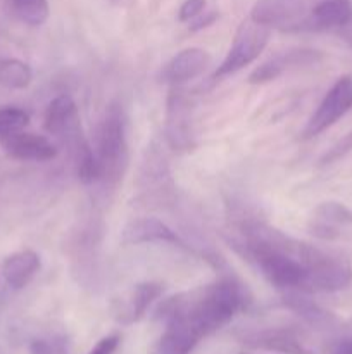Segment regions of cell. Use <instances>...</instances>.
<instances>
[{
    "label": "cell",
    "mask_w": 352,
    "mask_h": 354,
    "mask_svg": "<svg viewBox=\"0 0 352 354\" xmlns=\"http://www.w3.org/2000/svg\"><path fill=\"white\" fill-rule=\"evenodd\" d=\"M317 220L326 221V223L335 225H352V209H349L345 204L340 203H323L314 211Z\"/></svg>",
    "instance_id": "obj_22"
},
{
    "label": "cell",
    "mask_w": 352,
    "mask_h": 354,
    "mask_svg": "<svg viewBox=\"0 0 352 354\" xmlns=\"http://www.w3.org/2000/svg\"><path fill=\"white\" fill-rule=\"evenodd\" d=\"M14 10L23 23L41 26L48 19V0H12Z\"/></svg>",
    "instance_id": "obj_20"
},
{
    "label": "cell",
    "mask_w": 352,
    "mask_h": 354,
    "mask_svg": "<svg viewBox=\"0 0 352 354\" xmlns=\"http://www.w3.org/2000/svg\"><path fill=\"white\" fill-rule=\"evenodd\" d=\"M93 152L100 166V182L116 185L128 169L130 152L126 138V118L117 102L109 104L104 111L95 130Z\"/></svg>",
    "instance_id": "obj_2"
},
{
    "label": "cell",
    "mask_w": 352,
    "mask_h": 354,
    "mask_svg": "<svg viewBox=\"0 0 352 354\" xmlns=\"http://www.w3.org/2000/svg\"><path fill=\"white\" fill-rule=\"evenodd\" d=\"M306 270L302 292H338L352 286L351 263L321 249Z\"/></svg>",
    "instance_id": "obj_4"
},
{
    "label": "cell",
    "mask_w": 352,
    "mask_h": 354,
    "mask_svg": "<svg viewBox=\"0 0 352 354\" xmlns=\"http://www.w3.org/2000/svg\"><path fill=\"white\" fill-rule=\"evenodd\" d=\"M119 342H121V337L117 334L106 335V337L100 339V341L90 349L88 354H114L116 353V349L119 348Z\"/></svg>",
    "instance_id": "obj_27"
},
{
    "label": "cell",
    "mask_w": 352,
    "mask_h": 354,
    "mask_svg": "<svg viewBox=\"0 0 352 354\" xmlns=\"http://www.w3.org/2000/svg\"><path fill=\"white\" fill-rule=\"evenodd\" d=\"M204 7H206V0H185L178 10V19L182 23H190L204 12Z\"/></svg>",
    "instance_id": "obj_25"
},
{
    "label": "cell",
    "mask_w": 352,
    "mask_h": 354,
    "mask_svg": "<svg viewBox=\"0 0 352 354\" xmlns=\"http://www.w3.org/2000/svg\"><path fill=\"white\" fill-rule=\"evenodd\" d=\"M209 64L211 55L207 50L199 47L185 48L164 66L161 73V82L178 86L204 75Z\"/></svg>",
    "instance_id": "obj_13"
},
{
    "label": "cell",
    "mask_w": 352,
    "mask_h": 354,
    "mask_svg": "<svg viewBox=\"0 0 352 354\" xmlns=\"http://www.w3.org/2000/svg\"><path fill=\"white\" fill-rule=\"evenodd\" d=\"M121 242L124 245L148 244V242H164V244H175L185 248L182 239L173 232L164 221L157 218H138L126 223L121 232Z\"/></svg>",
    "instance_id": "obj_15"
},
{
    "label": "cell",
    "mask_w": 352,
    "mask_h": 354,
    "mask_svg": "<svg viewBox=\"0 0 352 354\" xmlns=\"http://www.w3.org/2000/svg\"><path fill=\"white\" fill-rule=\"evenodd\" d=\"M192 100L183 90L175 88L166 102L164 138L175 151H190L195 145L192 127Z\"/></svg>",
    "instance_id": "obj_6"
},
{
    "label": "cell",
    "mask_w": 352,
    "mask_h": 354,
    "mask_svg": "<svg viewBox=\"0 0 352 354\" xmlns=\"http://www.w3.org/2000/svg\"><path fill=\"white\" fill-rule=\"evenodd\" d=\"M269 37H271V28L255 23L251 17L242 21L237 33H235L233 44H231L226 57L214 71L213 80L233 75V73L244 69L245 66L252 64L262 54L269 41Z\"/></svg>",
    "instance_id": "obj_3"
},
{
    "label": "cell",
    "mask_w": 352,
    "mask_h": 354,
    "mask_svg": "<svg viewBox=\"0 0 352 354\" xmlns=\"http://www.w3.org/2000/svg\"><path fill=\"white\" fill-rule=\"evenodd\" d=\"M251 19L282 31L313 30L311 14L293 0H257L251 10Z\"/></svg>",
    "instance_id": "obj_8"
},
{
    "label": "cell",
    "mask_w": 352,
    "mask_h": 354,
    "mask_svg": "<svg viewBox=\"0 0 352 354\" xmlns=\"http://www.w3.org/2000/svg\"><path fill=\"white\" fill-rule=\"evenodd\" d=\"M351 40H352V35H351Z\"/></svg>",
    "instance_id": "obj_31"
},
{
    "label": "cell",
    "mask_w": 352,
    "mask_h": 354,
    "mask_svg": "<svg viewBox=\"0 0 352 354\" xmlns=\"http://www.w3.org/2000/svg\"><path fill=\"white\" fill-rule=\"evenodd\" d=\"M30 124V114L16 106L0 107V137L24 130Z\"/></svg>",
    "instance_id": "obj_21"
},
{
    "label": "cell",
    "mask_w": 352,
    "mask_h": 354,
    "mask_svg": "<svg viewBox=\"0 0 352 354\" xmlns=\"http://www.w3.org/2000/svg\"><path fill=\"white\" fill-rule=\"evenodd\" d=\"M43 128L71 156L76 176L81 183L90 185L100 180V166L93 147L83 131L76 102L69 95H59L47 106Z\"/></svg>",
    "instance_id": "obj_1"
},
{
    "label": "cell",
    "mask_w": 352,
    "mask_h": 354,
    "mask_svg": "<svg viewBox=\"0 0 352 354\" xmlns=\"http://www.w3.org/2000/svg\"><path fill=\"white\" fill-rule=\"evenodd\" d=\"M40 256L31 249H23L7 256L2 265V275L7 286L14 290H21L33 280L40 270Z\"/></svg>",
    "instance_id": "obj_17"
},
{
    "label": "cell",
    "mask_w": 352,
    "mask_h": 354,
    "mask_svg": "<svg viewBox=\"0 0 352 354\" xmlns=\"http://www.w3.org/2000/svg\"><path fill=\"white\" fill-rule=\"evenodd\" d=\"M33 71L21 59H2L0 61V85L10 90H24L31 85Z\"/></svg>",
    "instance_id": "obj_19"
},
{
    "label": "cell",
    "mask_w": 352,
    "mask_h": 354,
    "mask_svg": "<svg viewBox=\"0 0 352 354\" xmlns=\"http://www.w3.org/2000/svg\"><path fill=\"white\" fill-rule=\"evenodd\" d=\"M269 283L282 290H302L307 270L295 256L280 251H261L252 256Z\"/></svg>",
    "instance_id": "obj_7"
},
{
    "label": "cell",
    "mask_w": 352,
    "mask_h": 354,
    "mask_svg": "<svg viewBox=\"0 0 352 354\" xmlns=\"http://www.w3.org/2000/svg\"><path fill=\"white\" fill-rule=\"evenodd\" d=\"M352 107V78L351 76H342L333 83L320 106L313 113V116L307 121L306 128L302 131L304 138H313L316 135L323 133L330 127H333L342 116L349 113Z\"/></svg>",
    "instance_id": "obj_5"
},
{
    "label": "cell",
    "mask_w": 352,
    "mask_h": 354,
    "mask_svg": "<svg viewBox=\"0 0 352 354\" xmlns=\"http://www.w3.org/2000/svg\"><path fill=\"white\" fill-rule=\"evenodd\" d=\"M349 152H352V131H349V133L344 135L337 144H333L330 149H328L326 154L320 159V165L321 166L333 165V162L340 161L342 158H345Z\"/></svg>",
    "instance_id": "obj_24"
},
{
    "label": "cell",
    "mask_w": 352,
    "mask_h": 354,
    "mask_svg": "<svg viewBox=\"0 0 352 354\" xmlns=\"http://www.w3.org/2000/svg\"><path fill=\"white\" fill-rule=\"evenodd\" d=\"M0 145L9 158L17 161L43 162L57 158L59 147L48 137L26 133L24 130L0 137Z\"/></svg>",
    "instance_id": "obj_10"
},
{
    "label": "cell",
    "mask_w": 352,
    "mask_h": 354,
    "mask_svg": "<svg viewBox=\"0 0 352 354\" xmlns=\"http://www.w3.org/2000/svg\"><path fill=\"white\" fill-rule=\"evenodd\" d=\"M244 344L252 349H262L280 354H316L306 335L297 328H264L244 337Z\"/></svg>",
    "instance_id": "obj_9"
},
{
    "label": "cell",
    "mask_w": 352,
    "mask_h": 354,
    "mask_svg": "<svg viewBox=\"0 0 352 354\" xmlns=\"http://www.w3.org/2000/svg\"><path fill=\"white\" fill-rule=\"evenodd\" d=\"M331 354H352V335L351 337L342 339V341L335 346Z\"/></svg>",
    "instance_id": "obj_29"
},
{
    "label": "cell",
    "mask_w": 352,
    "mask_h": 354,
    "mask_svg": "<svg viewBox=\"0 0 352 354\" xmlns=\"http://www.w3.org/2000/svg\"><path fill=\"white\" fill-rule=\"evenodd\" d=\"M283 306L295 313L300 320L316 330H328L335 325V317L330 311L323 310L320 304L311 301L302 290H285Z\"/></svg>",
    "instance_id": "obj_16"
},
{
    "label": "cell",
    "mask_w": 352,
    "mask_h": 354,
    "mask_svg": "<svg viewBox=\"0 0 352 354\" xmlns=\"http://www.w3.org/2000/svg\"><path fill=\"white\" fill-rule=\"evenodd\" d=\"M68 341L64 335L38 337L30 344V354H68Z\"/></svg>",
    "instance_id": "obj_23"
},
{
    "label": "cell",
    "mask_w": 352,
    "mask_h": 354,
    "mask_svg": "<svg viewBox=\"0 0 352 354\" xmlns=\"http://www.w3.org/2000/svg\"><path fill=\"white\" fill-rule=\"evenodd\" d=\"M320 59L321 54L317 50H313V48H290V50L273 55L271 59L259 64L248 75V83H252V85H264V83L280 78L289 69L314 64Z\"/></svg>",
    "instance_id": "obj_11"
},
{
    "label": "cell",
    "mask_w": 352,
    "mask_h": 354,
    "mask_svg": "<svg viewBox=\"0 0 352 354\" xmlns=\"http://www.w3.org/2000/svg\"><path fill=\"white\" fill-rule=\"evenodd\" d=\"M352 23V3L349 0H323L311 10L313 30L344 28Z\"/></svg>",
    "instance_id": "obj_18"
},
{
    "label": "cell",
    "mask_w": 352,
    "mask_h": 354,
    "mask_svg": "<svg viewBox=\"0 0 352 354\" xmlns=\"http://www.w3.org/2000/svg\"><path fill=\"white\" fill-rule=\"evenodd\" d=\"M162 292H164V286L161 282L137 283L123 299L117 301L114 308V317L119 324H135L147 313L150 304L157 301Z\"/></svg>",
    "instance_id": "obj_14"
},
{
    "label": "cell",
    "mask_w": 352,
    "mask_h": 354,
    "mask_svg": "<svg viewBox=\"0 0 352 354\" xmlns=\"http://www.w3.org/2000/svg\"><path fill=\"white\" fill-rule=\"evenodd\" d=\"M240 354H251V353H240Z\"/></svg>",
    "instance_id": "obj_30"
},
{
    "label": "cell",
    "mask_w": 352,
    "mask_h": 354,
    "mask_svg": "<svg viewBox=\"0 0 352 354\" xmlns=\"http://www.w3.org/2000/svg\"><path fill=\"white\" fill-rule=\"evenodd\" d=\"M309 230L314 237L321 239V241H333V239L338 237V230L335 225L326 223V221H321L317 220V218L311 223Z\"/></svg>",
    "instance_id": "obj_26"
},
{
    "label": "cell",
    "mask_w": 352,
    "mask_h": 354,
    "mask_svg": "<svg viewBox=\"0 0 352 354\" xmlns=\"http://www.w3.org/2000/svg\"><path fill=\"white\" fill-rule=\"evenodd\" d=\"M216 19H217V12H207V14H204V16L202 14H199L195 19L190 21V30L199 31V30H202V28H207L209 24H213Z\"/></svg>",
    "instance_id": "obj_28"
},
{
    "label": "cell",
    "mask_w": 352,
    "mask_h": 354,
    "mask_svg": "<svg viewBox=\"0 0 352 354\" xmlns=\"http://www.w3.org/2000/svg\"><path fill=\"white\" fill-rule=\"evenodd\" d=\"M204 339L202 332L186 318H176L166 324L164 332L152 344L150 354H190Z\"/></svg>",
    "instance_id": "obj_12"
}]
</instances>
